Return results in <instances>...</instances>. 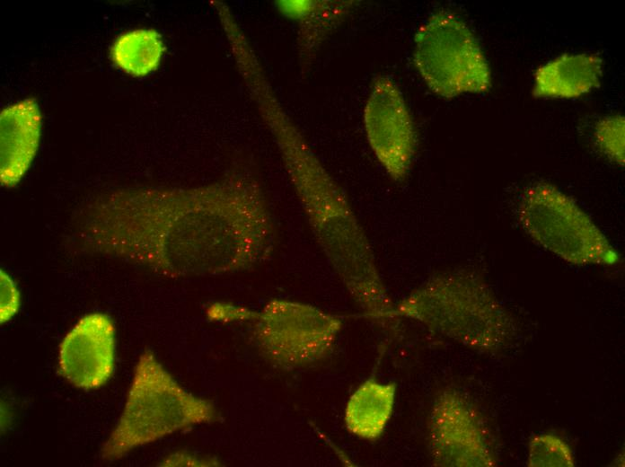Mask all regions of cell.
I'll use <instances>...</instances> for the list:
<instances>
[{"mask_svg":"<svg viewBox=\"0 0 625 467\" xmlns=\"http://www.w3.org/2000/svg\"><path fill=\"white\" fill-rule=\"evenodd\" d=\"M42 117L35 99L8 105L0 113V181L14 187L29 170L39 148Z\"/></svg>","mask_w":625,"mask_h":467,"instance_id":"10","label":"cell"},{"mask_svg":"<svg viewBox=\"0 0 625 467\" xmlns=\"http://www.w3.org/2000/svg\"><path fill=\"white\" fill-rule=\"evenodd\" d=\"M397 385L374 377L363 382L348 398L344 422L348 433L374 442L383 434L393 412Z\"/></svg>","mask_w":625,"mask_h":467,"instance_id":"13","label":"cell"},{"mask_svg":"<svg viewBox=\"0 0 625 467\" xmlns=\"http://www.w3.org/2000/svg\"><path fill=\"white\" fill-rule=\"evenodd\" d=\"M527 465L530 467H573L574 454L559 436L543 433L534 436L528 445Z\"/></svg>","mask_w":625,"mask_h":467,"instance_id":"15","label":"cell"},{"mask_svg":"<svg viewBox=\"0 0 625 467\" xmlns=\"http://www.w3.org/2000/svg\"><path fill=\"white\" fill-rule=\"evenodd\" d=\"M115 327L110 316L86 314L64 337L58 350V370L72 385L102 386L114 369Z\"/></svg>","mask_w":625,"mask_h":467,"instance_id":"9","label":"cell"},{"mask_svg":"<svg viewBox=\"0 0 625 467\" xmlns=\"http://www.w3.org/2000/svg\"><path fill=\"white\" fill-rule=\"evenodd\" d=\"M624 117L617 114L602 119L595 126L594 138L600 151L614 163L624 164Z\"/></svg>","mask_w":625,"mask_h":467,"instance_id":"16","label":"cell"},{"mask_svg":"<svg viewBox=\"0 0 625 467\" xmlns=\"http://www.w3.org/2000/svg\"><path fill=\"white\" fill-rule=\"evenodd\" d=\"M217 419L211 402L183 389L146 350L139 357L124 409L101 455L119 459L134 448Z\"/></svg>","mask_w":625,"mask_h":467,"instance_id":"3","label":"cell"},{"mask_svg":"<svg viewBox=\"0 0 625 467\" xmlns=\"http://www.w3.org/2000/svg\"><path fill=\"white\" fill-rule=\"evenodd\" d=\"M367 142L396 182L407 177L415 153V130L406 101L392 80H374L364 110Z\"/></svg>","mask_w":625,"mask_h":467,"instance_id":"8","label":"cell"},{"mask_svg":"<svg viewBox=\"0 0 625 467\" xmlns=\"http://www.w3.org/2000/svg\"><path fill=\"white\" fill-rule=\"evenodd\" d=\"M393 317L419 322L469 348L492 352L511 335V322L489 287L466 271L430 278L395 304Z\"/></svg>","mask_w":625,"mask_h":467,"instance_id":"2","label":"cell"},{"mask_svg":"<svg viewBox=\"0 0 625 467\" xmlns=\"http://www.w3.org/2000/svg\"><path fill=\"white\" fill-rule=\"evenodd\" d=\"M75 235L92 252L172 278L241 272L266 261L275 246L263 188L246 168L202 186L99 198L76 216Z\"/></svg>","mask_w":625,"mask_h":467,"instance_id":"1","label":"cell"},{"mask_svg":"<svg viewBox=\"0 0 625 467\" xmlns=\"http://www.w3.org/2000/svg\"><path fill=\"white\" fill-rule=\"evenodd\" d=\"M342 327L339 317L313 305L272 299L256 314L254 337L269 361L293 369L327 357Z\"/></svg>","mask_w":625,"mask_h":467,"instance_id":"6","label":"cell"},{"mask_svg":"<svg viewBox=\"0 0 625 467\" xmlns=\"http://www.w3.org/2000/svg\"><path fill=\"white\" fill-rule=\"evenodd\" d=\"M165 49L163 37L156 30L135 29L115 39L110 57L124 73L144 77L159 67Z\"/></svg>","mask_w":625,"mask_h":467,"instance_id":"14","label":"cell"},{"mask_svg":"<svg viewBox=\"0 0 625 467\" xmlns=\"http://www.w3.org/2000/svg\"><path fill=\"white\" fill-rule=\"evenodd\" d=\"M414 66L436 94L451 99L491 87L483 50L468 25L450 11L431 14L414 37Z\"/></svg>","mask_w":625,"mask_h":467,"instance_id":"4","label":"cell"},{"mask_svg":"<svg viewBox=\"0 0 625 467\" xmlns=\"http://www.w3.org/2000/svg\"><path fill=\"white\" fill-rule=\"evenodd\" d=\"M429 452L440 467H490L496 464L483 422L459 392H442L430 413Z\"/></svg>","mask_w":625,"mask_h":467,"instance_id":"7","label":"cell"},{"mask_svg":"<svg viewBox=\"0 0 625 467\" xmlns=\"http://www.w3.org/2000/svg\"><path fill=\"white\" fill-rule=\"evenodd\" d=\"M523 228L541 246L577 265H611L617 254L591 218L556 187L527 188L518 205Z\"/></svg>","mask_w":625,"mask_h":467,"instance_id":"5","label":"cell"},{"mask_svg":"<svg viewBox=\"0 0 625 467\" xmlns=\"http://www.w3.org/2000/svg\"><path fill=\"white\" fill-rule=\"evenodd\" d=\"M1 305L0 322L4 323L12 319L20 306V294L12 278L3 269L0 270Z\"/></svg>","mask_w":625,"mask_h":467,"instance_id":"17","label":"cell"},{"mask_svg":"<svg viewBox=\"0 0 625 467\" xmlns=\"http://www.w3.org/2000/svg\"><path fill=\"white\" fill-rule=\"evenodd\" d=\"M603 59L596 54H562L539 66L533 94L542 98H577L600 84Z\"/></svg>","mask_w":625,"mask_h":467,"instance_id":"11","label":"cell"},{"mask_svg":"<svg viewBox=\"0 0 625 467\" xmlns=\"http://www.w3.org/2000/svg\"><path fill=\"white\" fill-rule=\"evenodd\" d=\"M355 1H279V10L298 22L297 48L302 69L309 66L320 46L348 16Z\"/></svg>","mask_w":625,"mask_h":467,"instance_id":"12","label":"cell"}]
</instances>
